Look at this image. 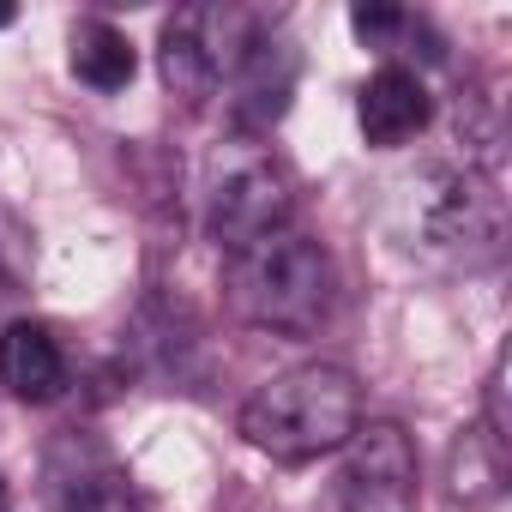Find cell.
I'll return each instance as SVG.
<instances>
[{
    "instance_id": "277c9868",
    "label": "cell",
    "mask_w": 512,
    "mask_h": 512,
    "mask_svg": "<svg viewBox=\"0 0 512 512\" xmlns=\"http://www.w3.org/2000/svg\"><path fill=\"white\" fill-rule=\"evenodd\" d=\"M290 175L284 163L253 145V139H229L211 169H205V229L223 253L260 241L272 229H290Z\"/></svg>"
},
{
    "instance_id": "9a60e30c",
    "label": "cell",
    "mask_w": 512,
    "mask_h": 512,
    "mask_svg": "<svg viewBox=\"0 0 512 512\" xmlns=\"http://www.w3.org/2000/svg\"><path fill=\"white\" fill-rule=\"evenodd\" d=\"M0 512H7V476H0Z\"/></svg>"
},
{
    "instance_id": "52a82bcc",
    "label": "cell",
    "mask_w": 512,
    "mask_h": 512,
    "mask_svg": "<svg viewBox=\"0 0 512 512\" xmlns=\"http://www.w3.org/2000/svg\"><path fill=\"white\" fill-rule=\"evenodd\" d=\"M296 73H302V61H296L290 37H278L266 25L247 43V55L235 61V73H229V115H235V127L241 133H272L290 115Z\"/></svg>"
},
{
    "instance_id": "7c38bea8",
    "label": "cell",
    "mask_w": 512,
    "mask_h": 512,
    "mask_svg": "<svg viewBox=\"0 0 512 512\" xmlns=\"http://www.w3.org/2000/svg\"><path fill=\"white\" fill-rule=\"evenodd\" d=\"M506 482V440H494L482 422L470 434L452 440V500L476 506V500H494Z\"/></svg>"
},
{
    "instance_id": "ba28073f",
    "label": "cell",
    "mask_w": 512,
    "mask_h": 512,
    "mask_svg": "<svg viewBox=\"0 0 512 512\" xmlns=\"http://www.w3.org/2000/svg\"><path fill=\"white\" fill-rule=\"evenodd\" d=\"M428 121H434L428 85H422L404 61H386L380 73H368V85H362V97H356V127H362L368 145H380V151L410 145Z\"/></svg>"
},
{
    "instance_id": "30bf717a",
    "label": "cell",
    "mask_w": 512,
    "mask_h": 512,
    "mask_svg": "<svg viewBox=\"0 0 512 512\" xmlns=\"http://www.w3.org/2000/svg\"><path fill=\"white\" fill-rule=\"evenodd\" d=\"M157 73H163V91H169L187 115H199V109L223 91L217 61H211V49H205V37H199V7H181V13L163 25V37H157Z\"/></svg>"
},
{
    "instance_id": "5b68a950",
    "label": "cell",
    "mask_w": 512,
    "mask_h": 512,
    "mask_svg": "<svg viewBox=\"0 0 512 512\" xmlns=\"http://www.w3.org/2000/svg\"><path fill=\"white\" fill-rule=\"evenodd\" d=\"M338 500L344 512H416V446L398 422H356Z\"/></svg>"
},
{
    "instance_id": "3957f363",
    "label": "cell",
    "mask_w": 512,
    "mask_h": 512,
    "mask_svg": "<svg viewBox=\"0 0 512 512\" xmlns=\"http://www.w3.org/2000/svg\"><path fill=\"white\" fill-rule=\"evenodd\" d=\"M398 223H404L410 247L434 253V260L488 266V260H500V241H506V199H500L494 175L440 157V163H422L398 187Z\"/></svg>"
},
{
    "instance_id": "6da1fadb",
    "label": "cell",
    "mask_w": 512,
    "mask_h": 512,
    "mask_svg": "<svg viewBox=\"0 0 512 512\" xmlns=\"http://www.w3.org/2000/svg\"><path fill=\"white\" fill-rule=\"evenodd\" d=\"M362 422V386L338 362H302L272 374L241 404V440L278 464H314L344 452Z\"/></svg>"
},
{
    "instance_id": "9c48e42d",
    "label": "cell",
    "mask_w": 512,
    "mask_h": 512,
    "mask_svg": "<svg viewBox=\"0 0 512 512\" xmlns=\"http://www.w3.org/2000/svg\"><path fill=\"white\" fill-rule=\"evenodd\" d=\"M0 386L13 398H25V404H49V398L67 392V356H61L49 326L13 320L0 332Z\"/></svg>"
},
{
    "instance_id": "7a4b0ae2",
    "label": "cell",
    "mask_w": 512,
    "mask_h": 512,
    "mask_svg": "<svg viewBox=\"0 0 512 512\" xmlns=\"http://www.w3.org/2000/svg\"><path fill=\"white\" fill-rule=\"evenodd\" d=\"M332 290L338 284H332L326 247L302 229H272L223 260L229 314L278 338H308L332 314Z\"/></svg>"
},
{
    "instance_id": "4fadbf2b",
    "label": "cell",
    "mask_w": 512,
    "mask_h": 512,
    "mask_svg": "<svg viewBox=\"0 0 512 512\" xmlns=\"http://www.w3.org/2000/svg\"><path fill=\"white\" fill-rule=\"evenodd\" d=\"M350 31L368 43V49H404V43H428V55L440 61L446 49H440V37L416 19V13H404V7H386V0H368V7H356L350 13Z\"/></svg>"
},
{
    "instance_id": "8fae6325",
    "label": "cell",
    "mask_w": 512,
    "mask_h": 512,
    "mask_svg": "<svg viewBox=\"0 0 512 512\" xmlns=\"http://www.w3.org/2000/svg\"><path fill=\"white\" fill-rule=\"evenodd\" d=\"M67 49H73V73H79V85H91V91H127L133 85V73H139V49L127 43V31H115L109 19H79L73 25V37H67Z\"/></svg>"
},
{
    "instance_id": "5bb4252c",
    "label": "cell",
    "mask_w": 512,
    "mask_h": 512,
    "mask_svg": "<svg viewBox=\"0 0 512 512\" xmlns=\"http://www.w3.org/2000/svg\"><path fill=\"white\" fill-rule=\"evenodd\" d=\"M7 25H13V7H0V31H7Z\"/></svg>"
},
{
    "instance_id": "8992f818",
    "label": "cell",
    "mask_w": 512,
    "mask_h": 512,
    "mask_svg": "<svg viewBox=\"0 0 512 512\" xmlns=\"http://www.w3.org/2000/svg\"><path fill=\"white\" fill-rule=\"evenodd\" d=\"M43 482H49V512H139L127 464L91 434H61L49 446Z\"/></svg>"
}]
</instances>
